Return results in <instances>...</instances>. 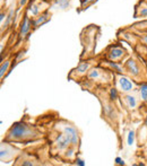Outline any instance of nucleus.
Wrapping results in <instances>:
<instances>
[{"instance_id":"obj_13","label":"nucleus","mask_w":147,"mask_h":166,"mask_svg":"<svg viewBox=\"0 0 147 166\" xmlns=\"http://www.w3.org/2000/svg\"><path fill=\"white\" fill-rule=\"evenodd\" d=\"M110 97H111V99H117L118 98V92L116 88H112V89H110Z\"/></svg>"},{"instance_id":"obj_2","label":"nucleus","mask_w":147,"mask_h":166,"mask_svg":"<svg viewBox=\"0 0 147 166\" xmlns=\"http://www.w3.org/2000/svg\"><path fill=\"white\" fill-rule=\"evenodd\" d=\"M71 142V139L69 137L68 135L66 133V135H60L57 139V145H58L59 149H64L66 147L68 146V144Z\"/></svg>"},{"instance_id":"obj_9","label":"nucleus","mask_w":147,"mask_h":166,"mask_svg":"<svg viewBox=\"0 0 147 166\" xmlns=\"http://www.w3.org/2000/svg\"><path fill=\"white\" fill-rule=\"evenodd\" d=\"M46 19H48V16H46V14H45V15H42L41 17H39L38 19L35 20V22H34V25H35V26H39L40 24H43V23H44V22H45Z\"/></svg>"},{"instance_id":"obj_22","label":"nucleus","mask_w":147,"mask_h":166,"mask_svg":"<svg viewBox=\"0 0 147 166\" xmlns=\"http://www.w3.org/2000/svg\"><path fill=\"white\" fill-rule=\"evenodd\" d=\"M26 1H27V0H20V6H24L25 4H26Z\"/></svg>"},{"instance_id":"obj_4","label":"nucleus","mask_w":147,"mask_h":166,"mask_svg":"<svg viewBox=\"0 0 147 166\" xmlns=\"http://www.w3.org/2000/svg\"><path fill=\"white\" fill-rule=\"evenodd\" d=\"M29 27H31V22H29L28 17L25 16L24 22L22 23V27H20V36L22 37H24L25 35L27 34V32L29 31Z\"/></svg>"},{"instance_id":"obj_20","label":"nucleus","mask_w":147,"mask_h":166,"mask_svg":"<svg viewBox=\"0 0 147 166\" xmlns=\"http://www.w3.org/2000/svg\"><path fill=\"white\" fill-rule=\"evenodd\" d=\"M140 16H147V8H144V9L140 11Z\"/></svg>"},{"instance_id":"obj_19","label":"nucleus","mask_w":147,"mask_h":166,"mask_svg":"<svg viewBox=\"0 0 147 166\" xmlns=\"http://www.w3.org/2000/svg\"><path fill=\"white\" fill-rule=\"evenodd\" d=\"M89 76H91V78H94V77L96 78V77H98V71H96V70H94L93 73H91Z\"/></svg>"},{"instance_id":"obj_16","label":"nucleus","mask_w":147,"mask_h":166,"mask_svg":"<svg viewBox=\"0 0 147 166\" xmlns=\"http://www.w3.org/2000/svg\"><path fill=\"white\" fill-rule=\"evenodd\" d=\"M13 14H14V10L11 9V10H10V11H9V15H8V17H7V20H6L5 25H4L5 27H6V26H7V25H8V24H9V23H10V20H11V17H13Z\"/></svg>"},{"instance_id":"obj_24","label":"nucleus","mask_w":147,"mask_h":166,"mask_svg":"<svg viewBox=\"0 0 147 166\" xmlns=\"http://www.w3.org/2000/svg\"><path fill=\"white\" fill-rule=\"evenodd\" d=\"M144 40H145V42H146V43H147V35H146V36H145V37H144Z\"/></svg>"},{"instance_id":"obj_21","label":"nucleus","mask_w":147,"mask_h":166,"mask_svg":"<svg viewBox=\"0 0 147 166\" xmlns=\"http://www.w3.org/2000/svg\"><path fill=\"white\" fill-rule=\"evenodd\" d=\"M23 165H24V166H32V165H33V163H31V162L26 161V162H23Z\"/></svg>"},{"instance_id":"obj_1","label":"nucleus","mask_w":147,"mask_h":166,"mask_svg":"<svg viewBox=\"0 0 147 166\" xmlns=\"http://www.w3.org/2000/svg\"><path fill=\"white\" fill-rule=\"evenodd\" d=\"M31 136H32V130L24 122L15 123L8 132L9 139H22V138L31 137Z\"/></svg>"},{"instance_id":"obj_10","label":"nucleus","mask_w":147,"mask_h":166,"mask_svg":"<svg viewBox=\"0 0 147 166\" xmlns=\"http://www.w3.org/2000/svg\"><path fill=\"white\" fill-rule=\"evenodd\" d=\"M127 102H128V104H129V106H130L131 108H134L136 105H137V102H136V99H135L134 96H127Z\"/></svg>"},{"instance_id":"obj_25","label":"nucleus","mask_w":147,"mask_h":166,"mask_svg":"<svg viewBox=\"0 0 147 166\" xmlns=\"http://www.w3.org/2000/svg\"><path fill=\"white\" fill-rule=\"evenodd\" d=\"M145 124H146V126H147V117H146V122H145Z\"/></svg>"},{"instance_id":"obj_12","label":"nucleus","mask_w":147,"mask_h":166,"mask_svg":"<svg viewBox=\"0 0 147 166\" xmlns=\"http://www.w3.org/2000/svg\"><path fill=\"white\" fill-rule=\"evenodd\" d=\"M134 140H135V131H129V135H128V145L131 146L134 144Z\"/></svg>"},{"instance_id":"obj_17","label":"nucleus","mask_w":147,"mask_h":166,"mask_svg":"<svg viewBox=\"0 0 147 166\" xmlns=\"http://www.w3.org/2000/svg\"><path fill=\"white\" fill-rule=\"evenodd\" d=\"M116 163H117L118 165H124V162H123V159H121L120 157H117V158H116Z\"/></svg>"},{"instance_id":"obj_14","label":"nucleus","mask_w":147,"mask_h":166,"mask_svg":"<svg viewBox=\"0 0 147 166\" xmlns=\"http://www.w3.org/2000/svg\"><path fill=\"white\" fill-rule=\"evenodd\" d=\"M88 69V64H82L78 66V68H77V71L79 73H84V71H86Z\"/></svg>"},{"instance_id":"obj_15","label":"nucleus","mask_w":147,"mask_h":166,"mask_svg":"<svg viewBox=\"0 0 147 166\" xmlns=\"http://www.w3.org/2000/svg\"><path fill=\"white\" fill-rule=\"evenodd\" d=\"M29 11L32 13V15H38V13H39V9H38V7L35 5H31L29 6Z\"/></svg>"},{"instance_id":"obj_23","label":"nucleus","mask_w":147,"mask_h":166,"mask_svg":"<svg viewBox=\"0 0 147 166\" xmlns=\"http://www.w3.org/2000/svg\"><path fill=\"white\" fill-rule=\"evenodd\" d=\"M4 17H5V15H4V13H1V15H0V22L4 20Z\"/></svg>"},{"instance_id":"obj_8","label":"nucleus","mask_w":147,"mask_h":166,"mask_svg":"<svg viewBox=\"0 0 147 166\" xmlns=\"http://www.w3.org/2000/svg\"><path fill=\"white\" fill-rule=\"evenodd\" d=\"M140 94H142V99L147 101V84H142L140 86Z\"/></svg>"},{"instance_id":"obj_18","label":"nucleus","mask_w":147,"mask_h":166,"mask_svg":"<svg viewBox=\"0 0 147 166\" xmlns=\"http://www.w3.org/2000/svg\"><path fill=\"white\" fill-rule=\"evenodd\" d=\"M76 163H77V165H79V166H84V165H85L84 161H83V159H80V158H77Z\"/></svg>"},{"instance_id":"obj_11","label":"nucleus","mask_w":147,"mask_h":166,"mask_svg":"<svg viewBox=\"0 0 147 166\" xmlns=\"http://www.w3.org/2000/svg\"><path fill=\"white\" fill-rule=\"evenodd\" d=\"M8 67H9V62H8V61H6L5 64H1V69H0V76H1V77H4V73L7 71Z\"/></svg>"},{"instance_id":"obj_3","label":"nucleus","mask_w":147,"mask_h":166,"mask_svg":"<svg viewBox=\"0 0 147 166\" xmlns=\"http://www.w3.org/2000/svg\"><path fill=\"white\" fill-rule=\"evenodd\" d=\"M64 131L68 135L70 139H71V144L76 145L78 142V136H77V131L74 127H66L64 128Z\"/></svg>"},{"instance_id":"obj_7","label":"nucleus","mask_w":147,"mask_h":166,"mask_svg":"<svg viewBox=\"0 0 147 166\" xmlns=\"http://www.w3.org/2000/svg\"><path fill=\"white\" fill-rule=\"evenodd\" d=\"M123 54V51L121 49H113L111 52H110V58L116 60V59L120 58L121 55Z\"/></svg>"},{"instance_id":"obj_6","label":"nucleus","mask_w":147,"mask_h":166,"mask_svg":"<svg viewBox=\"0 0 147 166\" xmlns=\"http://www.w3.org/2000/svg\"><path fill=\"white\" fill-rule=\"evenodd\" d=\"M127 67L129 69L130 73H132L134 76H137L138 75V67L136 66V62L134 60H129L127 62Z\"/></svg>"},{"instance_id":"obj_5","label":"nucleus","mask_w":147,"mask_h":166,"mask_svg":"<svg viewBox=\"0 0 147 166\" xmlns=\"http://www.w3.org/2000/svg\"><path fill=\"white\" fill-rule=\"evenodd\" d=\"M120 85H121V88H122L124 92H128V90H130L132 88L131 82L128 78H126V77H121L120 78Z\"/></svg>"}]
</instances>
